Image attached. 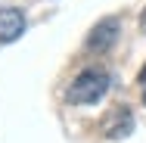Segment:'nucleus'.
Listing matches in <instances>:
<instances>
[{"label":"nucleus","mask_w":146,"mask_h":143,"mask_svg":"<svg viewBox=\"0 0 146 143\" xmlns=\"http://www.w3.org/2000/svg\"><path fill=\"white\" fill-rule=\"evenodd\" d=\"M106 90H109V75L103 69H84V72H78V78L68 87V103L93 106L106 96Z\"/></svg>","instance_id":"1"},{"label":"nucleus","mask_w":146,"mask_h":143,"mask_svg":"<svg viewBox=\"0 0 146 143\" xmlns=\"http://www.w3.org/2000/svg\"><path fill=\"white\" fill-rule=\"evenodd\" d=\"M118 34H121V22H118L115 16L96 22L93 31L87 34V50L90 53H106V50H112L115 41H118Z\"/></svg>","instance_id":"2"},{"label":"nucleus","mask_w":146,"mask_h":143,"mask_svg":"<svg viewBox=\"0 0 146 143\" xmlns=\"http://www.w3.org/2000/svg\"><path fill=\"white\" fill-rule=\"evenodd\" d=\"M100 131H103L106 140H124V137H131V131H134V112L124 109V106L112 109V112L103 118Z\"/></svg>","instance_id":"3"},{"label":"nucleus","mask_w":146,"mask_h":143,"mask_svg":"<svg viewBox=\"0 0 146 143\" xmlns=\"http://www.w3.org/2000/svg\"><path fill=\"white\" fill-rule=\"evenodd\" d=\"M25 31V16L19 6H3L0 9V44H13L19 41Z\"/></svg>","instance_id":"4"},{"label":"nucleus","mask_w":146,"mask_h":143,"mask_svg":"<svg viewBox=\"0 0 146 143\" xmlns=\"http://www.w3.org/2000/svg\"><path fill=\"white\" fill-rule=\"evenodd\" d=\"M140 31L146 34V9H143V16H140Z\"/></svg>","instance_id":"5"},{"label":"nucleus","mask_w":146,"mask_h":143,"mask_svg":"<svg viewBox=\"0 0 146 143\" xmlns=\"http://www.w3.org/2000/svg\"><path fill=\"white\" fill-rule=\"evenodd\" d=\"M143 103H146V93H143Z\"/></svg>","instance_id":"6"}]
</instances>
